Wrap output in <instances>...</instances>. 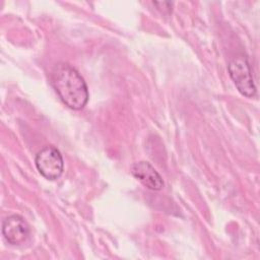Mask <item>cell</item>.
Instances as JSON below:
<instances>
[{
  "instance_id": "1",
  "label": "cell",
  "mask_w": 260,
  "mask_h": 260,
  "mask_svg": "<svg viewBox=\"0 0 260 260\" xmlns=\"http://www.w3.org/2000/svg\"><path fill=\"white\" fill-rule=\"evenodd\" d=\"M51 84L60 100L72 110H81L88 101V90L84 79L71 65L57 63L50 74Z\"/></svg>"
},
{
  "instance_id": "2",
  "label": "cell",
  "mask_w": 260,
  "mask_h": 260,
  "mask_svg": "<svg viewBox=\"0 0 260 260\" xmlns=\"http://www.w3.org/2000/svg\"><path fill=\"white\" fill-rule=\"evenodd\" d=\"M230 76L236 84L241 94L247 98H253L256 94V86L253 81L252 72L245 56L235 57L228 66Z\"/></svg>"
},
{
  "instance_id": "3",
  "label": "cell",
  "mask_w": 260,
  "mask_h": 260,
  "mask_svg": "<svg viewBox=\"0 0 260 260\" xmlns=\"http://www.w3.org/2000/svg\"><path fill=\"white\" fill-rule=\"evenodd\" d=\"M35 162L40 174L48 180H56L63 173V157L54 146L42 148L37 153Z\"/></svg>"
},
{
  "instance_id": "4",
  "label": "cell",
  "mask_w": 260,
  "mask_h": 260,
  "mask_svg": "<svg viewBox=\"0 0 260 260\" xmlns=\"http://www.w3.org/2000/svg\"><path fill=\"white\" fill-rule=\"evenodd\" d=\"M2 234L9 244L20 245L28 239L30 230L26 221L21 216L13 214L4 219L2 224Z\"/></svg>"
},
{
  "instance_id": "5",
  "label": "cell",
  "mask_w": 260,
  "mask_h": 260,
  "mask_svg": "<svg viewBox=\"0 0 260 260\" xmlns=\"http://www.w3.org/2000/svg\"><path fill=\"white\" fill-rule=\"evenodd\" d=\"M131 174L146 188L158 191L164 187V181L156 170L147 161L141 160L131 166Z\"/></svg>"
}]
</instances>
